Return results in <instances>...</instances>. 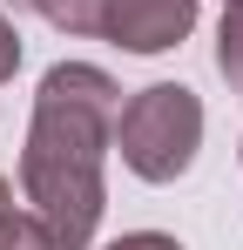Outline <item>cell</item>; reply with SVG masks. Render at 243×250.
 Segmentation results:
<instances>
[{
    "mask_svg": "<svg viewBox=\"0 0 243 250\" xmlns=\"http://www.w3.org/2000/svg\"><path fill=\"white\" fill-rule=\"evenodd\" d=\"M216 75L243 95V0H223V27H216Z\"/></svg>",
    "mask_w": 243,
    "mask_h": 250,
    "instance_id": "cell-5",
    "label": "cell"
},
{
    "mask_svg": "<svg viewBox=\"0 0 243 250\" xmlns=\"http://www.w3.org/2000/svg\"><path fill=\"white\" fill-rule=\"evenodd\" d=\"M7 7H34V0H7Z\"/></svg>",
    "mask_w": 243,
    "mask_h": 250,
    "instance_id": "cell-10",
    "label": "cell"
},
{
    "mask_svg": "<svg viewBox=\"0 0 243 250\" xmlns=\"http://www.w3.org/2000/svg\"><path fill=\"white\" fill-rule=\"evenodd\" d=\"M14 68H20V34H14V21L0 14V82H14Z\"/></svg>",
    "mask_w": 243,
    "mask_h": 250,
    "instance_id": "cell-8",
    "label": "cell"
},
{
    "mask_svg": "<svg viewBox=\"0 0 243 250\" xmlns=\"http://www.w3.org/2000/svg\"><path fill=\"white\" fill-rule=\"evenodd\" d=\"M196 27V0H115L108 7V41L128 54H162Z\"/></svg>",
    "mask_w": 243,
    "mask_h": 250,
    "instance_id": "cell-3",
    "label": "cell"
},
{
    "mask_svg": "<svg viewBox=\"0 0 243 250\" xmlns=\"http://www.w3.org/2000/svg\"><path fill=\"white\" fill-rule=\"evenodd\" d=\"M0 250H54V237L34 209H7L0 216Z\"/></svg>",
    "mask_w": 243,
    "mask_h": 250,
    "instance_id": "cell-6",
    "label": "cell"
},
{
    "mask_svg": "<svg viewBox=\"0 0 243 250\" xmlns=\"http://www.w3.org/2000/svg\"><path fill=\"white\" fill-rule=\"evenodd\" d=\"M115 149L142 183H176L202 149V102L182 82H156L128 95L115 115Z\"/></svg>",
    "mask_w": 243,
    "mask_h": 250,
    "instance_id": "cell-2",
    "label": "cell"
},
{
    "mask_svg": "<svg viewBox=\"0 0 243 250\" xmlns=\"http://www.w3.org/2000/svg\"><path fill=\"white\" fill-rule=\"evenodd\" d=\"M115 115H122V88L88 68V61H61L40 75L34 95V128L20 149V189L34 216L47 223L54 250H88L95 223L108 209V183L101 163L115 149Z\"/></svg>",
    "mask_w": 243,
    "mask_h": 250,
    "instance_id": "cell-1",
    "label": "cell"
},
{
    "mask_svg": "<svg viewBox=\"0 0 243 250\" xmlns=\"http://www.w3.org/2000/svg\"><path fill=\"white\" fill-rule=\"evenodd\" d=\"M40 21L61 27V34H108V7L115 0H34Z\"/></svg>",
    "mask_w": 243,
    "mask_h": 250,
    "instance_id": "cell-4",
    "label": "cell"
},
{
    "mask_svg": "<svg viewBox=\"0 0 243 250\" xmlns=\"http://www.w3.org/2000/svg\"><path fill=\"white\" fill-rule=\"evenodd\" d=\"M101 250H182V244L162 237V230H128V237H115V244H101Z\"/></svg>",
    "mask_w": 243,
    "mask_h": 250,
    "instance_id": "cell-7",
    "label": "cell"
},
{
    "mask_svg": "<svg viewBox=\"0 0 243 250\" xmlns=\"http://www.w3.org/2000/svg\"><path fill=\"white\" fill-rule=\"evenodd\" d=\"M7 209H14V183L0 176V216H7Z\"/></svg>",
    "mask_w": 243,
    "mask_h": 250,
    "instance_id": "cell-9",
    "label": "cell"
}]
</instances>
